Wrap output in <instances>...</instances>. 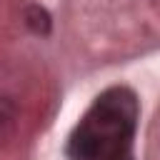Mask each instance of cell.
<instances>
[{"instance_id":"2","label":"cell","mask_w":160,"mask_h":160,"mask_svg":"<svg viewBox=\"0 0 160 160\" xmlns=\"http://www.w3.org/2000/svg\"><path fill=\"white\" fill-rule=\"evenodd\" d=\"M25 18H28V25H30L35 32H48V28H50V18H48V12H45L42 8H30Z\"/></svg>"},{"instance_id":"1","label":"cell","mask_w":160,"mask_h":160,"mask_svg":"<svg viewBox=\"0 0 160 160\" xmlns=\"http://www.w3.org/2000/svg\"><path fill=\"white\" fill-rule=\"evenodd\" d=\"M138 125V100L128 88L105 90L68 142L70 160H108L128 152Z\"/></svg>"},{"instance_id":"3","label":"cell","mask_w":160,"mask_h":160,"mask_svg":"<svg viewBox=\"0 0 160 160\" xmlns=\"http://www.w3.org/2000/svg\"><path fill=\"white\" fill-rule=\"evenodd\" d=\"M108 160H132V155H130V150H128V152H120V155H112V158H108Z\"/></svg>"}]
</instances>
